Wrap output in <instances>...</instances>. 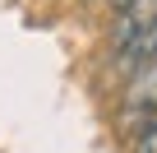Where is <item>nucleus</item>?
Here are the masks:
<instances>
[{"label": "nucleus", "instance_id": "1", "mask_svg": "<svg viewBox=\"0 0 157 153\" xmlns=\"http://www.w3.org/2000/svg\"><path fill=\"white\" fill-rule=\"evenodd\" d=\"M152 111H157V60H143L129 70V84L120 98V121H125V130H139Z\"/></svg>", "mask_w": 157, "mask_h": 153}, {"label": "nucleus", "instance_id": "2", "mask_svg": "<svg viewBox=\"0 0 157 153\" xmlns=\"http://www.w3.org/2000/svg\"><path fill=\"white\" fill-rule=\"evenodd\" d=\"M120 60H125L129 70H134V65H143V60H157V10L148 14V23H143V33L134 37V46H129V51H125Z\"/></svg>", "mask_w": 157, "mask_h": 153}, {"label": "nucleus", "instance_id": "3", "mask_svg": "<svg viewBox=\"0 0 157 153\" xmlns=\"http://www.w3.org/2000/svg\"><path fill=\"white\" fill-rule=\"evenodd\" d=\"M134 153H157V111L134 130Z\"/></svg>", "mask_w": 157, "mask_h": 153}, {"label": "nucleus", "instance_id": "4", "mask_svg": "<svg viewBox=\"0 0 157 153\" xmlns=\"http://www.w3.org/2000/svg\"><path fill=\"white\" fill-rule=\"evenodd\" d=\"M134 5H143V0H111V10H116V14H125V10H134Z\"/></svg>", "mask_w": 157, "mask_h": 153}]
</instances>
